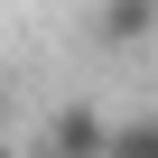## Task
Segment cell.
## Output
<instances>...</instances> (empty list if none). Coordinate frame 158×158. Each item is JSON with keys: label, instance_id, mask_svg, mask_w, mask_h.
Returning <instances> with one entry per match:
<instances>
[{"label": "cell", "instance_id": "1", "mask_svg": "<svg viewBox=\"0 0 158 158\" xmlns=\"http://www.w3.org/2000/svg\"><path fill=\"white\" fill-rule=\"evenodd\" d=\"M37 158H112V112L102 102H56L37 121Z\"/></svg>", "mask_w": 158, "mask_h": 158}, {"label": "cell", "instance_id": "2", "mask_svg": "<svg viewBox=\"0 0 158 158\" xmlns=\"http://www.w3.org/2000/svg\"><path fill=\"white\" fill-rule=\"evenodd\" d=\"M93 47H112V56L158 47V0H93Z\"/></svg>", "mask_w": 158, "mask_h": 158}, {"label": "cell", "instance_id": "3", "mask_svg": "<svg viewBox=\"0 0 158 158\" xmlns=\"http://www.w3.org/2000/svg\"><path fill=\"white\" fill-rule=\"evenodd\" d=\"M112 158H158V112H121L112 121Z\"/></svg>", "mask_w": 158, "mask_h": 158}, {"label": "cell", "instance_id": "4", "mask_svg": "<svg viewBox=\"0 0 158 158\" xmlns=\"http://www.w3.org/2000/svg\"><path fill=\"white\" fill-rule=\"evenodd\" d=\"M0 158H19V139H10V130H0Z\"/></svg>", "mask_w": 158, "mask_h": 158}]
</instances>
